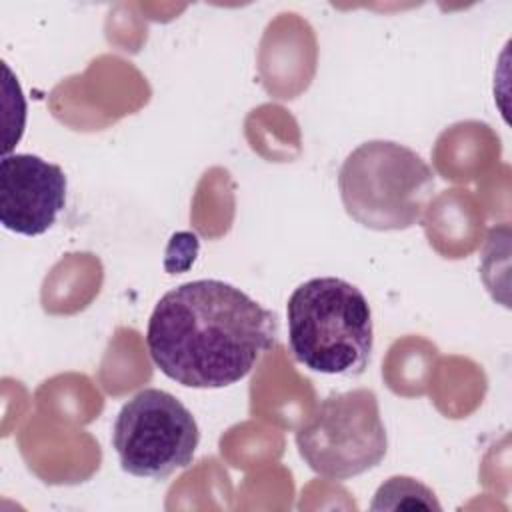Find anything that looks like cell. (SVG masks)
I'll use <instances>...</instances> for the list:
<instances>
[{
  "instance_id": "cell-1",
  "label": "cell",
  "mask_w": 512,
  "mask_h": 512,
  "mask_svg": "<svg viewBox=\"0 0 512 512\" xmlns=\"http://www.w3.org/2000/svg\"><path fill=\"white\" fill-rule=\"evenodd\" d=\"M276 316L222 280H192L154 306L146 346L156 368L188 388H224L246 378L276 346Z\"/></svg>"
},
{
  "instance_id": "cell-2",
  "label": "cell",
  "mask_w": 512,
  "mask_h": 512,
  "mask_svg": "<svg viewBox=\"0 0 512 512\" xmlns=\"http://www.w3.org/2000/svg\"><path fill=\"white\" fill-rule=\"evenodd\" d=\"M288 344L312 372L358 376L366 370L374 326L364 292L336 276L302 282L288 298Z\"/></svg>"
},
{
  "instance_id": "cell-3",
  "label": "cell",
  "mask_w": 512,
  "mask_h": 512,
  "mask_svg": "<svg viewBox=\"0 0 512 512\" xmlns=\"http://www.w3.org/2000/svg\"><path fill=\"white\" fill-rule=\"evenodd\" d=\"M338 190L348 216L364 228L406 230L434 198V172L404 144L368 140L342 162Z\"/></svg>"
},
{
  "instance_id": "cell-4",
  "label": "cell",
  "mask_w": 512,
  "mask_h": 512,
  "mask_svg": "<svg viewBox=\"0 0 512 512\" xmlns=\"http://www.w3.org/2000/svg\"><path fill=\"white\" fill-rule=\"evenodd\" d=\"M306 466L328 480H348L376 468L388 450L378 398L368 388L330 394L296 430Z\"/></svg>"
},
{
  "instance_id": "cell-5",
  "label": "cell",
  "mask_w": 512,
  "mask_h": 512,
  "mask_svg": "<svg viewBox=\"0 0 512 512\" xmlns=\"http://www.w3.org/2000/svg\"><path fill=\"white\" fill-rule=\"evenodd\" d=\"M200 430L192 412L170 392L144 388L118 412L112 446L120 468L138 478L164 480L192 464Z\"/></svg>"
},
{
  "instance_id": "cell-6",
  "label": "cell",
  "mask_w": 512,
  "mask_h": 512,
  "mask_svg": "<svg viewBox=\"0 0 512 512\" xmlns=\"http://www.w3.org/2000/svg\"><path fill=\"white\" fill-rule=\"evenodd\" d=\"M68 180L58 164L36 154L0 160V222L22 236L48 232L66 206Z\"/></svg>"
},
{
  "instance_id": "cell-7",
  "label": "cell",
  "mask_w": 512,
  "mask_h": 512,
  "mask_svg": "<svg viewBox=\"0 0 512 512\" xmlns=\"http://www.w3.org/2000/svg\"><path fill=\"white\" fill-rule=\"evenodd\" d=\"M370 510H442L436 494L416 478L392 476L378 486Z\"/></svg>"
}]
</instances>
